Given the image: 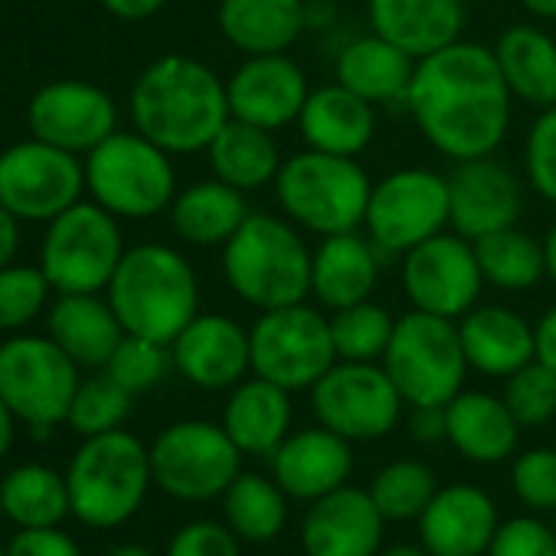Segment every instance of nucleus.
I'll list each match as a JSON object with an SVG mask.
<instances>
[{
	"label": "nucleus",
	"mask_w": 556,
	"mask_h": 556,
	"mask_svg": "<svg viewBox=\"0 0 556 556\" xmlns=\"http://www.w3.org/2000/svg\"><path fill=\"white\" fill-rule=\"evenodd\" d=\"M514 96L497 70L494 47L458 40L416 63L406 112L422 138L448 161L488 157L501 148Z\"/></svg>",
	"instance_id": "f257e3e1"
},
{
	"label": "nucleus",
	"mask_w": 556,
	"mask_h": 556,
	"mask_svg": "<svg viewBox=\"0 0 556 556\" xmlns=\"http://www.w3.org/2000/svg\"><path fill=\"white\" fill-rule=\"evenodd\" d=\"M135 131L167 154L206 151L229 122L226 83L200 60L167 53L154 60L131 89Z\"/></svg>",
	"instance_id": "f03ea898"
},
{
	"label": "nucleus",
	"mask_w": 556,
	"mask_h": 556,
	"mask_svg": "<svg viewBox=\"0 0 556 556\" xmlns=\"http://www.w3.org/2000/svg\"><path fill=\"white\" fill-rule=\"evenodd\" d=\"M105 292L125 334L167 348L200 315V282L193 265L161 242L125 249Z\"/></svg>",
	"instance_id": "7ed1b4c3"
},
{
	"label": "nucleus",
	"mask_w": 556,
	"mask_h": 556,
	"mask_svg": "<svg viewBox=\"0 0 556 556\" xmlns=\"http://www.w3.org/2000/svg\"><path fill=\"white\" fill-rule=\"evenodd\" d=\"M312 252L292 219L249 213L223 245L226 286L255 312L299 305L312 295Z\"/></svg>",
	"instance_id": "20e7f679"
},
{
	"label": "nucleus",
	"mask_w": 556,
	"mask_h": 556,
	"mask_svg": "<svg viewBox=\"0 0 556 556\" xmlns=\"http://www.w3.org/2000/svg\"><path fill=\"white\" fill-rule=\"evenodd\" d=\"M66 484L79 523L115 530L141 510L154 484L148 445L125 429L89 435L70 458Z\"/></svg>",
	"instance_id": "39448f33"
},
{
	"label": "nucleus",
	"mask_w": 556,
	"mask_h": 556,
	"mask_svg": "<svg viewBox=\"0 0 556 556\" xmlns=\"http://www.w3.org/2000/svg\"><path fill=\"white\" fill-rule=\"evenodd\" d=\"M271 187L286 219L325 239L364 226L374 180L357 157L305 148L282 161Z\"/></svg>",
	"instance_id": "423d86ee"
},
{
	"label": "nucleus",
	"mask_w": 556,
	"mask_h": 556,
	"mask_svg": "<svg viewBox=\"0 0 556 556\" xmlns=\"http://www.w3.org/2000/svg\"><path fill=\"white\" fill-rule=\"evenodd\" d=\"M380 364L406 406H448L465 390V374L471 370L458 321L416 308L396 318Z\"/></svg>",
	"instance_id": "0eeeda50"
},
{
	"label": "nucleus",
	"mask_w": 556,
	"mask_h": 556,
	"mask_svg": "<svg viewBox=\"0 0 556 556\" xmlns=\"http://www.w3.org/2000/svg\"><path fill=\"white\" fill-rule=\"evenodd\" d=\"M174 154L144 135L115 131L86 154V187L99 206L122 219H151L177 197Z\"/></svg>",
	"instance_id": "6e6552de"
},
{
	"label": "nucleus",
	"mask_w": 556,
	"mask_h": 556,
	"mask_svg": "<svg viewBox=\"0 0 556 556\" xmlns=\"http://www.w3.org/2000/svg\"><path fill=\"white\" fill-rule=\"evenodd\" d=\"M125 255L118 216L99 203H73L50 219L40 268L56 295H99Z\"/></svg>",
	"instance_id": "1a4fd4ad"
},
{
	"label": "nucleus",
	"mask_w": 556,
	"mask_h": 556,
	"mask_svg": "<svg viewBox=\"0 0 556 556\" xmlns=\"http://www.w3.org/2000/svg\"><path fill=\"white\" fill-rule=\"evenodd\" d=\"M79 380V367L53 338L17 334L0 344V396L34 439H50L66 422Z\"/></svg>",
	"instance_id": "9d476101"
},
{
	"label": "nucleus",
	"mask_w": 556,
	"mask_h": 556,
	"mask_svg": "<svg viewBox=\"0 0 556 556\" xmlns=\"http://www.w3.org/2000/svg\"><path fill=\"white\" fill-rule=\"evenodd\" d=\"M249 351L252 374L289 393L312 390L338 364L331 318L305 302L258 312L249 328Z\"/></svg>",
	"instance_id": "9b49d317"
},
{
	"label": "nucleus",
	"mask_w": 556,
	"mask_h": 556,
	"mask_svg": "<svg viewBox=\"0 0 556 556\" xmlns=\"http://www.w3.org/2000/svg\"><path fill=\"white\" fill-rule=\"evenodd\" d=\"M154 484L177 501L203 504L223 497L242 471V452L223 429V422L180 419L154 435L148 445Z\"/></svg>",
	"instance_id": "f8f14e48"
},
{
	"label": "nucleus",
	"mask_w": 556,
	"mask_h": 556,
	"mask_svg": "<svg viewBox=\"0 0 556 556\" xmlns=\"http://www.w3.org/2000/svg\"><path fill=\"white\" fill-rule=\"evenodd\" d=\"M448 219V177L429 167H403L374 184L364 226L380 252L406 255L445 232Z\"/></svg>",
	"instance_id": "ddd939ff"
},
{
	"label": "nucleus",
	"mask_w": 556,
	"mask_h": 556,
	"mask_svg": "<svg viewBox=\"0 0 556 556\" xmlns=\"http://www.w3.org/2000/svg\"><path fill=\"white\" fill-rule=\"evenodd\" d=\"M308 393L318 422L348 442H374L390 435L406 406L383 364L338 361Z\"/></svg>",
	"instance_id": "4468645a"
},
{
	"label": "nucleus",
	"mask_w": 556,
	"mask_h": 556,
	"mask_svg": "<svg viewBox=\"0 0 556 556\" xmlns=\"http://www.w3.org/2000/svg\"><path fill=\"white\" fill-rule=\"evenodd\" d=\"M86 190V164L79 154L40 138L0 151V206L21 223H50L79 203Z\"/></svg>",
	"instance_id": "2eb2a0df"
},
{
	"label": "nucleus",
	"mask_w": 556,
	"mask_h": 556,
	"mask_svg": "<svg viewBox=\"0 0 556 556\" xmlns=\"http://www.w3.org/2000/svg\"><path fill=\"white\" fill-rule=\"evenodd\" d=\"M403 292L416 312L458 321L468 315L484 289L475 242L455 229L439 232L403 255Z\"/></svg>",
	"instance_id": "dca6fc26"
},
{
	"label": "nucleus",
	"mask_w": 556,
	"mask_h": 556,
	"mask_svg": "<svg viewBox=\"0 0 556 556\" xmlns=\"http://www.w3.org/2000/svg\"><path fill=\"white\" fill-rule=\"evenodd\" d=\"M27 125L47 144L89 154L118 131V109L105 89L83 79H60L30 99Z\"/></svg>",
	"instance_id": "f3484780"
},
{
	"label": "nucleus",
	"mask_w": 556,
	"mask_h": 556,
	"mask_svg": "<svg viewBox=\"0 0 556 556\" xmlns=\"http://www.w3.org/2000/svg\"><path fill=\"white\" fill-rule=\"evenodd\" d=\"M308 96L312 86L305 70L286 53L245 56V63H239L236 73L226 79L229 118L249 122L265 131L295 125Z\"/></svg>",
	"instance_id": "a211bd4d"
},
{
	"label": "nucleus",
	"mask_w": 556,
	"mask_h": 556,
	"mask_svg": "<svg viewBox=\"0 0 556 556\" xmlns=\"http://www.w3.org/2000/svg\"><path fill=\"white\" fill-rule=\"evenodd\" d=\"M520 203V180L494 154L458 161L448 174V226L471 242L488 232L517 226Z\"/></svg>",
	"instance_id": "6ab92c4d"
},
{
	"label": "nucleus",
	"mask_w": 556,
	"mask_h": 556,
	"mask_svg": "<svg viewBox=\"0 0 556 556\" xmlns=\"http://www.w3.org/2000/svg\"><path fill=\"white\" fill-rule=\"evenodd\" d=\"M387 517L367 488L341 484L312 501L302 520L305 556H380Z\"/></svg>",
	"instance_id": "aec40b11"
},
{
	"label": "nucleus",
	"mask_w": 556,
	"mask_h": 556,
	"mask_svg": "<svg viewBox=\"0 0 556 556\" xmlns=\"http://www.w3.org/2000/svg\"><path fill=\"white\" fill-rule=\"evenodd\" d=\"M174 370L200 390H232L252 370L249 331L229 315H197L170 344Z\"/></svg>",
	"instance_id": "412c9836"
},
{
	"label": "nucleus",
	"mask_w": 556,
	"mask_h": 556,
	"mask_svg": "<svg viewBox=\"0 0 556 556\" xmlns=\"http://www.w3.org/2000/svg\"><path fill=\"white\" fill-rule=\"evenodd\" d=\"M268 462H271V478L282 484V491L292 501H308V504L348 484L354 471L351 442L321 422L292 432L268 455Z\"/></svg>",
	"instance_id": "4be33fe9"
},
{
	"label": "nucleus",
	"mask_w": 556,
	"mask_h": 556,
	"mask_svg": "<svg viewBox=\"0 0 556 556\" xmlns=\"http://www.w3.org/2000/svg\"><path fill=\"white\" fill-rule=\"evenodd\" d=\"M497 527L491 494L465 481L439 488L419 514V540L432 556H484Z\"/></svg>",
	"instance_id": "5701e85b"
},
{
	"label": "nucleus",
	"mask_w": 556,
	"mask_h": 556,
	"mask_svg": "<svg viewBox=\"0 0 556 556\" xmlns=\"http://www.w3.org/2000/svg\"><path fill=\"white\" fill-rule=\"evenodd\" d=\"M367 17L374 34L422 60L462 40L468 14L465 0H367Z\"/></svg>",
	"instance_id": "b1692460"
},
{
	"label": "nucleus",
	"mask_w": 556,
	"mask_h": 556,
	"mask_svg": "<svg viewBox=\"0 0 556 556\" xmlns=\"http://www.w3.org/2000/svg\"><path fill=\"white\" fill-rule=\"evenodd\" d=\"M380 282V249L370 236H325L312 252V295L328 312L367 302Z\"/></svg>",
	"instance_id": "393cba45"
},
{
	"label": "nucleus",
	"mask_w": 556,
	"mask_h": 556,
	"mask_svg": "<svg viewBox=\"0 0 556 556\" xmlns=\"http://www.w3.org/2000/svg\"><path fill=\"white\" fill-rule=\"evenodd\" d=\"M468 367L481 377L507 380L536 357V334L523 315L504 305H475L458 318Z\"/></svg>",
	"instance_id": "a878e982"
},
{
	"label": "nucleus",
	"mask_w": 556,
	"mask_h": 556,
	"mask_svg": "<svg viewBox=\"0 0 556 556\" xmlns=\"http://www.w3.org/2000/svg\"><path fill=\"white\" fill-rule=\"evenodd\" d=\"M295 125L305 138V148L361 157L377 135V105L354 96L341 83H331L312 89Z\"/></svg>",
	"instance_id": "bb28decb"
},
{
	"label": "nucleus",
	"mask_w": 556,
	"mask_h": 556,
	"mask_svg": "<svg viewBox=\"0 0 556 556\" xmlns=\"http://www.w3.org/2000/svg\"><path fill=\"white\" fill-rule=\"evenodd\" d=\"M223 40L245 56L289 53L308 30L305 0H219Z\"/></svg>",
	"instance_id": "cd10ccee"
},
{
	"label": "nucleus",
	"mask_w": 556,
	"mask_h": 556,
	"mask_svg": "<svg viewBox=\"0 0 556 556\" xmlns=\"http://www.w3.org/2000/svg\"><path fill=\"white\" fill-rule=\"evenodd\" d=\"M416 63L406 50L383 40L380 34H367L351 40L334 60V83L367 99L370 105H406L409 86L416 76Z\"/></svg>",
	"instance_id": "c85d7f7f"
},
{
	"label": "nucleus",
	"mask_w": 556,
	"mask_h": 556,
	"mask_svg": "<svg viewBox=\"0 0 556 556\" xmlns=\"http://www.w3.org/2000/svg\"><path fill=\"white\" fill-rule=\"evenodd\" d=\"M223 429L242 455H271L292 435V393L252 374L229 390Z\"/></svg>",
	"instance_id": "c756f323"
},
{
	"label": "nucleus",
	"mask_w": 556,
	"mask_h": 556,
	"mask_svg": "<svg viewBox=\"0 0 556 556\" xmlns=\"http://www.w3.org/2000/svg\"><path fill=\"white\" fill-rule=\"evenodd\" d=\"M445 439L452 442V448L478 465H497L517 452L520 422L507 409L504 396L462 390L445 406Z\"/></svg>",
	"instance_id": "7c9ffc66"
},
{
	"label": "nucleus",
	"mask_w": 556,
	"mask_h": 556,
	"mask_svg": "<svg viewBox=\"0 0 556 556\" xmlns=\"http://www.w3.org/2000/svg\"><path fill=\"white\" fill-rule=\"evenodd\" d=\"M47 328L79 370H102L125 338L115 308L99 295H56Z\"/></svg>",
	"instance_id": "2f4dec72"
},
{
	"label": "nucleus",
	"mask_w": 556,
	"mask_h": 556,
	"mask_svg": "<svg viewBox=\"0 0 556 556\" xmlns=\"http://www.w3.org/2000/svg\"><path fill=\"white\" fill-rule=\"evenodd\" d=\"M497 70L517 102L533 109L556 105V40L533 27L514 24L494 43Z\"/></svg>",
	"instance_id": "473e14b6"
},
{
	"label": "nucleus",
	"mask_w": 556,
	"mask_h": 556,
	"mask_svg": "<svg viewBox=\"0 0 556 556\" xmlns=\"http://www.w3.org/2000/svg\"><path fill=\"white\" fill-rule=\"evenodd\" d=\"M245 193L223 184L219 177L197 180L187 190H180L170 203V226L174 232L200 249L226 245L229 236L245 223L249 216Z\"/></svg>",
	"instance_id": "72a5a7b5"
},
{
	"label": "nucleus",
	"mask_w": 556,
	"mask_h": 556,
	"mask_svg": "<svg viewBox=\"0 0 556 556\" xmlns=\"http://www.w3.org/2000/svg\"><path fill=\"white\" fill-rule=\"evenodd\" d=\"M210 157V170L213 177H219L223 184L252 193L262 190L265 184H275L278 167H282V154H278V144L271 138V131L255 128L249 122L229 118L219 135L210 141L206 148Z\"/></svg>",
	"instance_id": "f704fd0d"
},
{
	"label": "nucleus",
	"mask_w": 556,
	"mask_h": 556,
	"mask_svg": "<svg viewBox=\"0 0 556 556\" xmlns=\"http://www.w3.org/2000/svg\"><path fill=\"white\" fill-rule=\"evenodd\" d=\"M4 517L21 527H60L73 514L66 475L50 465H17L0 481Z\"/></svg>",
	"instance_id": "c9c22d12"
},
{
	"label": "nucleus",
	"mask_w": 556,
	"mask_h": 556,
	"mask_svg": "<svg viewBox=\"0 0 556 556\" xmlns=\"http://www.w3.org/2000/svg\"><path fill=\"white\" fill-rule=\"evenodd\" d=\"M289 494L275 478L239 471L223 494V514L245 543H271L289 523Z\"/></svg>",
	"instance_id": "e433bc0d"
},
{
	"label": "nucleus",
	"mask_w": 556,
	"mask_h": 556,
	"mask_svg": "<svg viewBox=\"0 0 556 556\" xmlns=\"http://www.w3.org/2000/svg\"><path fill=\"white\" fill-rule=\"evenodd\" d=\"M475 255L484 275V286L501 292H527L546 275V252L543 239L507 226L475 239Z\"/></svg>",
	"instance_id": "4c0bfd02"
},
{
	"label": "nucleus",
	"mask_w": 556,
	"mask_h": 556,
	"mask_svg": "<svg viewBox=\"0 0 556 556\" xmlns=\"http://www.w3.org/2000/svg\"><path fill=\"white\" fill-rule=\"evenodd\" d=\"M393 328L396 318L374 299L331 312V338H334L338 361L380 364L390 348Z\"/></svg>",
	"instance_id": "58836bf2"
},
{
	"label": "nucleus",
	"mask_w": 556,
	"mask_h": 556,
	"mask_svg": "<svg viewBox=\"0 0 556 556\" xmlns=\"http://www.w3.org/2000/svg\"><path fill=\"white\" fill-rule=\"evenodd\" d=\"M367 491L387 520L403 523V520H419V514L435 497L439 484L429 465H422L419 458H400L383 465Z\"/></svg>",
	"instance_id": "ea45409f"
},
{
	"label": "nucleus",
	"mask_w": 556,
	"mask_h": 556,
	"mask_svg": "<svg viewBox=\"0 0 556 556\" xmlns=\"http://www.w3.org/2000/svg\"><path fill=\"white\" fill-rule=\"evenodd\" d=\"M131 403H135V396L102 370L96 377L79 380V390L73 396L66 426L83 439L122 429L125 419L131 416Z\"/></svg>",
	"instance_id": "a19ab883"
},
{
	"label": "nucleus",
	"mask_w": 556,
	"mask_h": 556,
	"mask_svg": "<svg viewBox=\"0 0 556 556\" xmlns=\"http://www.w3.org/2000/svg\"><path fill=\"white\" fill-rule=\"evenodd\" d=\"M53 295L50 278L40 265L0 268V331H21L34 325Z\"/></svg>",
	"instance_id": "79ce46f5"
},
{
	"label": "nucleus",
	"mask_w": 556,
	"mask_h": 556,
	"mask_svg": "<svg viewBox=\"0 0 556 556\" xmlns=\"http://www.w3.org/2000/svg\"><path fill=\"white\" fill-rule=\"evenodd\" d=\"M170 367H174V357H170L167 344H157V341H148L138 334H125L102 370L115 383H122L131 396H138V393L154 390L167 377Z\"/></svg>",
	"instance_id": "37998d69"
},
{
	"label": "nucleus",
	"mask_w": 556,
	"mask_h": 556,
	"mask_svg": "<svg viewBox=\"0 0 556 556\" xmlns=\"http://www.w3.org/2000/svg\"><path fill=\"white\" fill-rule=\"evenodd\" d=\"M504 403L520 429H536L556 416V374L536 357L504 380Z\"/></svg>",
	"instance_id": "c03bdc74"
},
{
	"label": "nucleus",
	"mask_w": 556,
	"mask_h": 556,
	"mask_svg": "<svg viewBox=\"0 0 556 556\" xmlns=\"http://www.w3.org/2000/svg\"><path fill=\"white\" fill-rule=\"evenodd\" d=\"M510 488L530 510H556V448H527L510 465Z\"/></svg>",
	"instance_id": "a18cd8bd"
},
{
	"label": "nucleus",
	"mask_w": 556,
	"mask_h": 556,
	"mask_svg": "<svg viewBox=\"0 0 556 556\" xmlns=\"http://www.w3.org/2000/svg\"><path fill=\"white\" fill-rule=\"evenodd\" d=\"M523 167L536 197L556 203V105L540 109L523 141Z\"/></svg>",
	"instance_id": "49530a36"
},
{
	"label": "nucleus",
	"mask_w": 556,
	"mask_h": 556,
	"mask_svg": "<svg viewBox=\"0 0 556 556\" xmlns=\"http://www.w3.org/2000/svg\"><path fill=\"white\" fill-rule=\"evenodd\" d=\"M484 556H556V530L540 517L501 520Z\"/></svg>",
	"instance_id": "de8ad7c7"
},
{
	"label": "nucleus",
	"mask_w": 556,
	"mask_h": 556,
	"mask_svg": "<svg viewBox=\"0 0 556 556\" xmlns=\"http://www.w3.org/2000/svg\"><path fill=\"white\" fill-rule=\"evenodd\" d=\"M242 540L232 533L229 523H216V520H190L184 523L170 543L164 556H242Z\"/></svg>",
	"instance_id": "09e8293b"
},
{
	"label": "nucleus",
	"mask_w": 556,
	"mask_h": 556,
	"mask_svg": "<svg viewBox=\"0 0 556 556\" xmlns=\"http://www.w3.org/2000/svg\"><path fill=\"white\" fill-rule=\"evenodd\" d=\"M8 556H83V546L63 527H21L8 543Z\"/></svg>",
	"instance_id": "8fccbe9b"
},
{
	"label": "nucleus",
	"mask_w": 556,
	"mask_h": 556,
	"mask_svg": "<svg viewBox=\"0 0 556 556\" xmlns=\"http://www.w3.org/2000/svg\"><path fill=\"white\" fill-rule=\"evenodd\" d=\"M409 435L422 445H435L445 439L448 422H445V406H409Z\"/></svg>",
	"instance_id": "3c124183"
},
{
	"label": "nucleus",
	"mask_w": 556,
	"mask_h": 556,
	"mask_svg": "<svg viewBox=\"0 0 556 556\" xmlns=\"http://www.w3.org/2000/svg\"><path fill=\"white\" fill-rule=\"evenodd\" d=\"M170 0H102V8L118 21H148L161 14Z\"/></svg>",
	"instance_id": "603ef678"
},
{
	"label": "nucleus",
	"mask_w": 556,
	"mask_h": 556,
	"mask_svg": "<svg viewBox=\"0 0 556 556\" xmlns=\"http://www.w3.org/2000/svg\"><path fill=\"white\" fill-rule=\"evenodd\" d=\"M533 334H536V361L556 374V305L543 312V318L533 325Z\"/></svg>",
	"instance_id": "864d4df0"
},
{
	"label": "nucleus",
	"mask_w": 556,
	"mask_h": 556,
	"mask_svg": "<svg viewBox=\"0 0 556 556\" xmlns=\"http://www.w3.org/2000/svg\"><path fill=\"white\" fill-rule=\"evenodd\" d=\"M17 249H21V219L8 206H0V268H8L17 258Z\"/></svg>",
	"instance_id": "5fc2aeb1"
},
{
	"label": "nucleus",
	"mask_w": 556,
	"mask_h": 556,
	"mask_svg": "<svg viewBox=\"0 0 556 556\" xmlns=\"http://www.w3.org/2000/svg\"><path fill=\"white\" fill-rule=\"evenodd\" d=\"M17 416L14 409L4 403V396H0V458H8L11 448H14V439H17Z\"/></svg>",
	"instance_id": "6e6d98bb"
},
{
	"label": "nucleus",
	"mask_w": 556,
	"mask_h": 556,
	"mask_svg": "<svg viewBox=\"0 0 556 556\" xmlns=\"http://www.w3.org/2000/svg\"><path fill=\"white\" fill-rule=\"evenodd\" d=\"M520 8L540 21H556V0H520Z\"/></svg>",
	"instance_id": "4d7b16f0"
},
{
	"label": "nucleus",
	"mask_w": 556,
	"mask_h": 556,
	"mask_svg": "<svg viewBox=\"0 0 556 556\" xmlns=\"http://www.w3.org/2000/svg\"><path fill=\"white\" fill-rule=\"evenodd\" d=\"M543 252H546V278L556 286V223L543 236Z\"/></svg>",
	"instance_id": "13d9d810"
},
{
	"label": "nucleus",
	"mask_w": 556,
	"mask_h": 556,
	"mask_svg": "<svg viewBox=\"0 0 556 556\" xmlns=\"http://www.w3.org/2000/svg\"><path fill=\"white\" fill-rule=\"evenodd\" d=\"M380 556H432L422 543L419 546H413V543H396V546H390V549H380Z\"/></svg>",
	"instance_id": "bf43d9fd"
},
{
	"label": "nucleus",
	"mask_w": 556,
	"mask_h": 556,
	"mask_svg": "<svg viewBox=\"0 0 556 556\" xmlns=\"http://www.w3.org/2000/svg\"><path fill=\"white\" fill-rule=\"evenodd\" d=\"M105 556H154V553L148 546H141V543H118Z\"/></svg>",
	"instance_id": "052dcab7"
},
{
	"label": "nucleus",
	"mask_w": 556,
	"mask_h": 556,
	"mask_svg": "<svg viewBox=\"0 0 556 556\" xmlns=\"http://www.w3.org/2000/svg\"><path fill=\"white\" fill-rule=\"evenodd\" d=\"M0 556H8V546H0Z\"/></svg>",
	"instance_id": "680f3d73"
},
{
	"label": "nucleus",
	"mask_w": 556,
	"mask_h": 556,
	"mask_svg": "<svg viewBox=\"0 0 556 556\" xmlns=\"http://www.w3.org/2000/svg\"><path fill=\"white\" fill-rule=\"evenodd\" d=\"M0 520H4V504H0Z\"/></svg>",
	"instance_id": "e2e57ef3"
},
{
	"label": "nucleus",
	"mask_w": 556,
	"mask_h": 556,
	"mask_svg": "<svg viewBox=\"0 0 556 556\" xmlns=\"http://www.w3.org/2000/svg\"><path fill=\"white\" fill-rule=\"evenodd\" d=\"M553 530H556V510H553Z\"/></svg>",
	"instance_id": "0e129e2a"
}]
</instances>
